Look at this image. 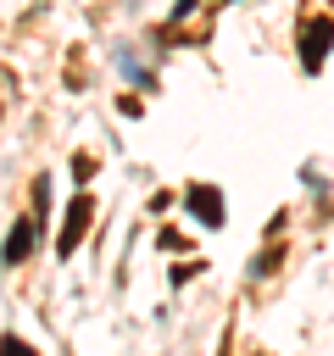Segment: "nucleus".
Returning a JSON list of instances; mask_svg holds the SVG:
<instances>
[{
	"mask_svg": "<svg viewBox=\"0 0 334 356\" xmlns=\"http://www.w3.org/2000/svg\"><path fill=\"white\" fill-rule=\"evenodd\" d=\"M328 44H334V17H312V22L301 28V61H306V72L323 67Z\"/></svg>",
	"mask_w": 334,
	"mask_h": 356,
	"instance_id": "f257e3e1",
	"label": "nucleus"
},
{
	"mask_svg": "<svg viewBox=\"0 0 334 356\" xmlns=\"http://www.w3.org/2000/svg\"><path fill=\"white\" fill-rule=\"evenodd\" d=\"M184 200H189V211H195L206 228H223V195H217L212 184H189V195H184Z\"/></svg>",
	"mask_w": 334,
	"mask_h": 356,
	"instance_id": "7ed1b4c3",
	"label": "nucleus"
},
{
	"mask_svg": "<svg viewBox=\"0 0 334 356\" xmlns=\"http://www.w3.org/2000/svg\"><path fill=\"white\" fill-rule=\"evenodd\" d=\"M89 211H95V200H89V195H78V200L67 206V217H61V234H56V250H61V256H67V250L84 239V228H89Z\"/></svg>",
	"mask_w": 334,
	"mask_h": 356,
	"instance_id": "f03ea898",
	"label": "nucleus"
},
{
	"mask_svg": "<svg viewBox=\"0 0 334 356\" xmlns=\"http://www.w3.org/2000/svg\"><path fill=\"white\" fill-rule=\"evenodd\" d=\"M33 234H39V217H17V222H11V239H6V261H11V267H17V261H28Z\"/></svg>",
	"mask_w": 334,
	"mask_h": 356,
	"instance_id": "20e7f679",
	"label": "nucleus"
}]
</instances>
